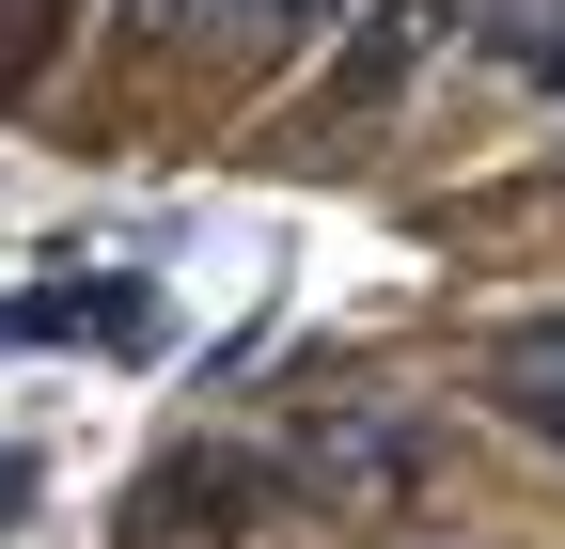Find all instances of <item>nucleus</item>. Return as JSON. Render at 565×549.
Returning <instances> with one entry per match:
<instances>
[{
	"instance_id": "6",
	"label": "nucleus",
	"mask_w": 565,
	"mask_h": 549,
	"mask_svg": "<svg viewBox=\"0 0 565 549\" xmlns=\"http://www.w3.org/2000/svg\"><path fill=\"white\" fill-rule=\"evenodd\" d=\"M158 47H189V32H252V0H126Z\"/></svg>"
},
{
	"instance_id": "1",
	"label": "nucleus",
	"mask_w": 565,
	"mask_h": 549,
	"mask_svg": "<svg viewBox=\"0 0 565 549\" xmlns=\"http://www.w3.org/2000/svg\"><path fill=\"white\" fill-rule=\"evenodd\" d=\"M487 17H503V0H377V17L330 47L315 110H393V95H408V79H424L440 47H487Z\"/></svg>"
},
{
	"instance_id": "5",
	"label": "nucleus",
	"mask_w": 565,
	"mask_h": 549,
	"mask_svg": "<svg viewBox=\"0 0 565 549\" xmlns=\"http://www.w3.org/2000/svg\"><path fill=\"white\" fill-rule=\"evenodd\" d=\"M487 63H503L519 95H565V0H503V17H487Z\"/></svg>"
},
{
	"instance_id": "7",
	"label": "nucleus",
	"mask_w": 565,
	"mask_h": 549,
	"mask_svg": "<svg viewBox=\"0 0 565 549\" xmlns=\"http://www.w3.org/2000/svg\"><path fill=\"white\" fill-rule=\"evenodd\" d=\"M345 0H252V47H299V32H330Z\"/></svg>"
},
{
	"instance_id": "2",
	"label": "nucleus",
	"mask_w": 565,
	"mask_h": 549,
	"mask_svg": "<svg viewBox=\"0 0 565 549\" xmlns=\"http://www.w3.org/2000/svg\"><path fill=\"white\" fill-rule=\"evenodd\" d=\"M282 487H299V471H267V455H236V440H204V455H173L158 487H141V518H158V534H252Z\"/></svg>"
},
{
	"instance_id": "3",
	"label": "nucleus",
	"mask_w": 565,
	"mask_h": 549,
	"mask_svg": "<svg viewBox=\"0 0 565 549\" xmlns=\"http://www.w3.org/2000/svg\"><path fill=\"white\" fill-rule=\"evenodd\" d=\"M487 392H503V424L565 455V314L550 330H503V362H487Z\"/></svg>"
},
{
	"instance_id": "4",
	"label": "nucleus",
	"mask_w": 565,
	"mask_h": 549,
	"mask_svg": "<svg viewBox=\"0 0 565 549\" xmlns=\"http://www.w3.org/2000/svg\"><path fill=\"white\" fill-rule=\"evenodd\" d=\"M408 455H424V424H393V408H362V424H330V440H315L330 503H345V487H408Z\"/></svg>"
}]
</instances>
